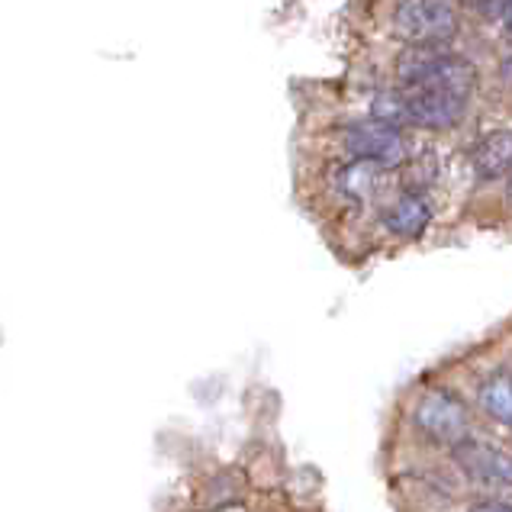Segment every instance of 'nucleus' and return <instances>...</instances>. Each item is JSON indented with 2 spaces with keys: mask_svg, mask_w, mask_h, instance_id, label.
<instances>
[{
  "mask_svg": "<svg viewBox=\"0 0 512 512\" xmlns=\"http://www.w3.org/2000/svg\"><path fill=\"white\" fill-rule=\"evenodd\" d=\"M500 75H503V81L512 87V55L506 58V62H503V68H500Z\"/></svg>",
  "mask_w": 512,
  "mask_h": 512,
  "instance_id": "nucleus-11",
  "label": "nucleus"
},
{
  "mask_svg": "<svg viewBox=\"0 0 512 512\" xmlns=\"http://www.w3.org/2000/svg\"><path fill=\"white\" fill-rule=\"evenodd\" d=\"M464 4H474V7H480V4H487V0H464Z\"/></svg>",
  "mask_w": 512,
  "mask_h": 512,
  "instance_id": "nucleus-14",
  "label": "nucleus"
},
{
  "mask_svg": "<svg viewBox=\"0 0 512 512\" xmlns=\"http://www.w3.org/2000/svg\"><path fill=\"white\" fill-rule=\"evenodd\" d=\"M477 403L493 422H500V426L512 429V371L503 368V371H493V374H487L484 380H480Z\"/></svg>",
  "mask_w": 512,
  "mask_h": 512,
  "instance_id": "nucleus-9",
  "label": "nucleus"
},
{
  "mask_svg": "<svg viewBox=\"0 0 512 512\" xmlns=\"http://www.w3.org/2000/svg\"><path fill=\"white\" fill-rule=\"evenodd\" d=\"M506 197H509V207H512V171H509V187H506Z\"/></svg>",
  "mask_w": 512,
  "mask_h": 512,
  "instance_id": "nucleus-13",
  "label": "nucleus"
},
{
  "mask_svg": "<svg viewBox=\"0 0 512 512\" xmlns=\"http://www.w3.org/2000/svg\"><path fill=\"white\" fill-rule=\"evenodd\" d=\"M467 100L451 91H432V87H390L371 97V116L400 129H455L464 116Z\"/></svg>",
  "mask_w": 512,
  "mask_h": 512,
  "instance_id": "nucleus-1",
  "label": "nucleus"
},
{
  "mask_svg": "<svg viewBox=\"0 0 512 512\" xmlns=\"http://www.w3.org/2000/svg\"><path fill=\"white\" fill-rule=\"evenodd\" d=\"M380 223L397 239H406V242L419 239L432 223V207L419 190H406V194H400L384 213H380Z\"/></svg>",
  "mask_w": 512,
  "mask_h": 512,
  "instance_id": "nucleus-7",
  "label": "nucleus"
},
{
  "mask_svg": "<svg viewBox=\"0 0 512 512\" xmlns=\"http://www.w3.org/2000/svg\"><path fill=\"white\" fill-rule=\"evenodd\" d=\"M451 458L480 487H512V455L503 448L464 435L458 445H451Z\"/></svg>",
  "mask_w": 512,
  "mask_h": 512,
  "instance_id": "nucleus-6",
  "label": "nucleus"
},
{
  "mask_svg": "<svg viewBox=\"0 0 512 512\" xmlns=\"http://www.w3.org/2000/svg\"><path fill=\"white\" fill-rule=\"evenodd\" d=\"M339 145L348 158L355 162H371L384 171L403 168L413 158V145H409V133L400 126H390L384 120H351L339 129Z\"/></svg>",
  "mask_w": 512,
  "mask_h": 512,
  "instance_id": "nucleus-3",
  "label": "nucleus"
},
{
  "mask_svg": "<svg viewBox=\"0 0 512 512\" xmlns=\"http://www.w3.org/2000/svg\"><path fill=\"white\" fill-rule=\"evenodd\" d=\"M393 71H397V87H432L464 100L477 91L474 62L448 52L445 46H406L393 62Z\"/></svg>",
  "mask_w": 512,
  "mask_h": 512,
  "instance_id": "nucleus-2",
  "label": "nucleus"
},
{
  "mask_svg": "<svg viewBox=\"0 0 512 512\" xmlns=\"http://www.w3.org/2000/svg\"><path fill=\"white\" fill-rule=\"evenodd\" d=\"M416 429L429 438L432 445H458L461 438L471 429V416L458 393H451L448 387H432L419 397L413 409Z\"/></svg>",
  "mask_w": 512,
  "mask_h": 512,
  "instance_id": "nucleus-5",
  "label": "nucleus"
},
{
  "mask_svg": "<svg viewBox=\"0 0 512 512\" xmlns=\"http://www.w3.org/2000/svg\"><path fill=\"white\" fill-rule=\"evenodd\" d=\"M467 512H512V506L503 503V500H480V503H474Z\"/></svg>",
  "mask_w": 512,
  "mask_h": 512,
  "instance_id": "nucleus-10",
  "label": "nucleus"
},
{
  "mask_svg": "<svg viewBox=\"0 0 512 512\" xmlns=\"http://www.w3.org/2000/svg\"><path fill=\"white\" fill-rule=\"evenodd\" d=\"M471 162L477 178L484 181H496L503 174L512 171V129H493L484 139L474 145Z\"/></svg>",
  "mask_w": 512,
  "mask_h": 512,
  "instance_id": "nucleus-8",
  "label": "nucleus"
},
{
  "mask_svg": "<svg viewBox=\"0 0 512 512\" xmlns=\"http://www.w3.org/2000/svg\"><path fill=\"white\" fill-rule=\"evenodd\" d=\"M503 17H506V23L512 26V0H506V7H503Z\"/></svg>",
  "mask_w": 512,
  "mask_h": 512,
  "instance_id": "nucleus-12",
  "label": "nucleus"
},
{
  "mask_svg": "<svg viewBox=\"0 0 512 512\" xmlns=\"http://www.w3.org/2000/svg\"><path fill=\"white\" fill-rule=\"evenodd\" d=\"M390 26L406 46H445L458 36L461 17L451 0H397Z\"/></svg>",
  "mask_w": 512,
  "mask_h": 512,
  "instance_id": "nucleus-4",
  "label": "nucleus"
}]
</instances>
